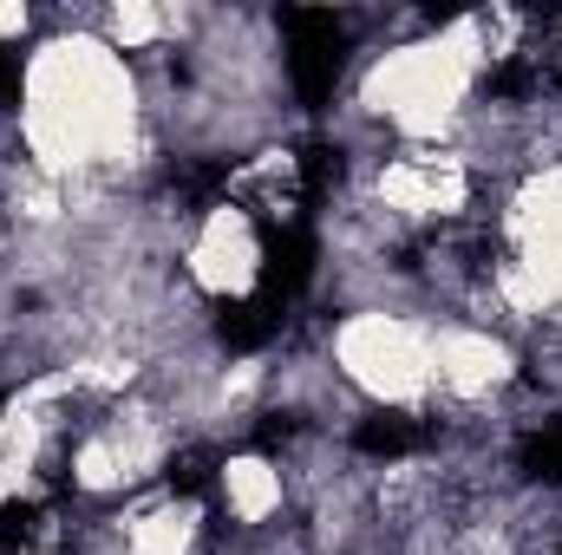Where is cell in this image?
I'll return each instance as SVG.
<instances>
[{"instance_id":"7a4b0ae2","label":"cell","mask_w":562,"mask_h":555,"mask_svg":"<svg viewBox=\"0 0 562 555\" xmlns=\"http://www.w3.org/2000/svg\"><path fill=\"white\" fill-rule=\"evenodd\" d=\"M314 262H321V242L307 223H262V294L294 307L314 281Z\"/></svg>"},{"instance_id":"ba28073f","label":"cell","mask_w":562,"mask_h":555,"mask_svg":"<svg viewBox=\"0 0 562 555\" xmlns=\"http://www.w3.org/2000/svg\"><path fill=\"white\" fill-rule=\"evenodd\" d=\"M33 536H40V503H33V497L0 503V555H20Z\"/></svg>"},{"instance_id":"52a82bcc","label":"cell","mask_w":562,"mask_h":555,"mask_svg":"<svg viewBox=\"0 0 562 555\" xmlns=\"http://www.w3.org/2000/svg\"><path fill=\"white\" fill-rule=\"evenodd\" d=\"M164 484H170V497H210L216 490V451H177Z\"/></svg>"},{"instance_id":"277c9868","label":"cell","mask_w":562,"mask_h":555,"mask_svg":"<svg viewBox=\"0 0 562 555\" xmlns=\"http://www.w3.org/2000/svg\"><path fill=\"white\" fill-rule=\"evenodd\" d=\"M425 444H431V424L406 412H373L353 424V451H367V457H413Z\"/></svg>"},{"instance_id":"6da1fadb","label":"cell","mask_w":562,"mask_h":555,"mask_svg":"<svg viewBox=\"0 0 562 555\" xmlns=\"http://www.w3.org/2000/svg\"><path fill=\"white\" fill-rule=\"evenodd\" d=\"M281 33H288V79L294 99L307 112L334 105V86L347 72V26L327 7H281Z\"/></svg>"},{"instance_id":"9c48e42d","label":"cell","mask_w":562,"mask_h":555,"mask_svg":"<svg viewBox=\"0 0 562 555\" xmlns=\"http://www.w3.org/2000/svg\"><path fill=\"white\" fill-rule=\"evenodd\" d=\"M20 105V53H0V112Z\"/></svg>"},{"instance_id":"3957f363","label":"cell","mask_w":562,"mask_h":555,"mask_svg":"<svg viewBox=\"0 0 562 555\" xmlns=\"http://www.w3.org/2000/svg\"><path fill=\"white\" fill-rule=\"evenodd\" d=\"M281 320H288V307L269 301V294L256 287V294H243V301H223V307H216V340H223L229 353H262V347L281 333Z\"/></svg>"},{"instance_id":"5b68a950","label":"cell","mask_w":562,"mask_h":555,"mask_svg":"<svg viewBox=\"0 0 562 555\" xmlns=\"http://www.w3.org/2000/svg\"><path fill=\"white\" fill-rule=\"evenodd\" d=\"M294 177H301V203H327L334 183H340V144L334 138H307L294 157Z\"/></svg>"},{"instance_id":"8992f818","label":"cell","mask_w":562,"mask_h":555,"mask_svg":"<svg viewBox=\"0 0 562 555\" xmlns=\"http://www.w3.org/2000/svg\"><path fill=\"white\" fill-rule=\"evenodd\" d=\"M524 471H530L537 484L562 490V418H550L543 431H530V438H524Z\"/></svg>"}]
</instances>
